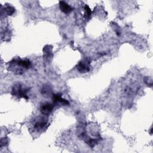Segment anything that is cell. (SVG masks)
Returning <instances> with one entry per match:
<instances>
[{
	"mask_svg": "<svg viewBox=\"0 0 153 153\" xmlns=\"http://www.w3.org/2000/svg\"><path fill=\"white\" fill-rule=\"evenodd\" d=\"M27 91V90L23 88L22 85H21L19 84H17L13 87L12 89V94L16 96H17L19 97H24L25 99L27 98V96L26 95V93Z\"/></svg>",
	"mask_w": 153,
	"mask_h": 153,
	"instance_id": "6da1fadb",
	"label": "cell"
},
{
	"mask_svg": "<svg viewBox=\"0 0 153 153\" xmlns=\"http://www.w3.org/2000/svg\"><path fill=\"white\" fill-rule=\"evenodd\" d=\"M54 105L50 103H43L40 108V111L41 114L44 115H49L50 113L53 111Z\"/></svg>",
	"mask_w": 153,
	"mask_h": 153,
	"instance_id": "7a4b0ae2",
	"label": "cell"
},
{
	"mask_svg": "<svg viewBox=\"0 0 153 153\" xmlns=\"http://www.w3.org/2000/svg\"><path fill=\"white\" fill-rule=\"evenodd\" d=\"M47 124V122L45 120V119L44 118L40 117L34 123L33 127L35 130H36V131H41L46 127Z\"/></svg>",
	"mask_w": 153,
	"mask_h": 153,
	"instance_id": "3957f363",
	"label": "cell"
},
{
	"mask_svg": "<svg viewBox=\"0 0 153 153\" xmlns=\"http://www.w3.org/2000/svg\"><path fill=\"white\" fill-rule=\"evenodd\" d=\"M90 62L87 61H81L76 66L77 70L81 73L88 72L90 71Z\"/></svg>",
	"mask_w": 153,
	"mask_h": 153,
	"instance_id": "277c9868",
	"label": "cell"
},
{
	"mask_svg": "<svg viewBox=\"0 0 153 153\" xmlns=\"http://www.w3.org/2000/svg\"><path fill=\"white\" fill-rule=\"evenodd\" d=\"M52 99L53 100V105H56L58 103H60L63 105H69V102L67 100L62 98L61 94L59 93L53 94L52 96Z\"/></svg>",
	"mask_w": 153,
	"mask_h": 153,
	"instance_id": "5b68a950",
	"label": "cell"
},
{
	"mask_svg": "<svg viewBox=\"0 0 153 153\" xmlns=\"http://www.w3.org/2000/svg\"><path fill=\"white\" fill-rule=\"evenodd\" d=\"M59 8L65 14H69L72 10V8L68 3L62 1L59 2Z\"/></svg>",
	"mask_w": 153,
	"mask_h": 153,
	"instance_id": "8992f818",
	"label": "cell"
},
{
	"mask_svg": "<svg viewBox=\"0 0 153 153\" xmlns=\"http://www.w3.org/2000/svg\"><path fill=\"white\" fill-rule=\"evenodd\" d=\"M85 13H84V17L85 19H89L91 15V11L88 5H85L84 7Z\"/></svg>",
	"mask_w": 153,
	"mask_h": 153,
	"instance_id": "52a82bcc",
	"label": "cell"
},
{
	"mask_svg": "<svg viewBox=\"0 0 153 153\" xmlns=\"http://www.w3.org/2000/svg\"><path fill=\"white\" fill-rule=\"evenodd\" d=\"M5 12L7 13V15H12L14 12V8L11 6H7L5 8Z\"/></svg>",
	"mask_w": 153,
	"mask_h": 153,
	"instance_id": "ba28073f",
	"label": "cell"
},
{
	"mask_svg": "<svg viewBox=\"0 0 153 153\" xmlns=\"http://www.w3.org/2000/svg\"><path fill=\"white\" fill-rule=\"evenodd\" d=\"M49 90H50L48 89V87L42 88V94H47V93H48V94H49V93H50V91H49Z\"/></svg>",
	"mask_w": 153,
	"mask_h": 153,
	"instance_id": "9c48e42d",
	"label": "cell"
}]
</instances>
